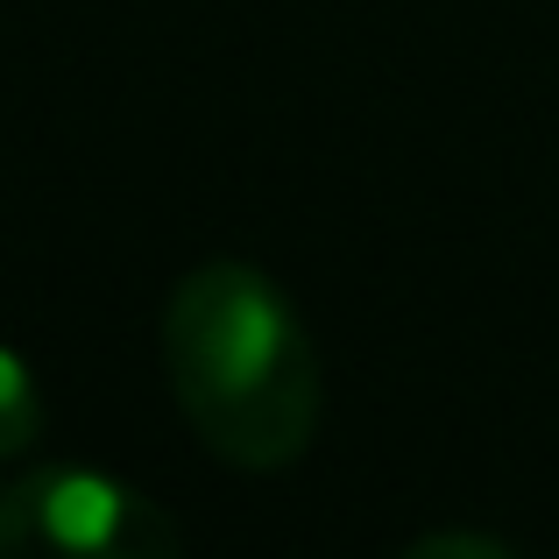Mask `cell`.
Instances as JSON below:
<instances>
[{"instance_id":"obj_1","label":"cell","mask_w":559,"mask_h":559,"mask_svg":"<svg viewBox=\"0 0 559 559\" xmlns=\"http://www.w3.org/2000/svg\"><path fill=\"white\" fill-rule=\"evenodd\" d=\"M164 369L185 425L241 475L298 467L319 439L326 382L298 305L255 262H199L164 305Z\"/></svg>"},{"instance_id":"obj_2","label":"cell","mask_w":559,"mask_h":559,"mask_svg":"<svg viewBox=\"0 0 559 559\" xmlns=\"http://www.w3.org/2000/svg\"><path fill=\"white\" fill-rule=\"evenodd\" d=\"M0 559H185V532L135 481L71 461L0 496Z\"/></svg>"},{"instance_id":"obj_3","label":"cell","mask_w":559,"mask_h":559,"mask_svg":"<svg viewBox=\"0 0 559 559\" xmlns=\"http://www.w3.org/2000/svg\"><path fill=\"white\" fill-rule=\"evenodd\" d=\"M36 432H43V390L28 376V361L14 347H0V461L28 453Z\"/></svg>"},{"instance_id":"obj_4","label":"cell","mask_w":559,"mask_h":559,"mask_svg":"<svg viewBox=\"0 0 559 559\" xmlns=\"http://www.w3.org/2000/svg\"><path fill=\"white\" fill-rule=\"evenodd\" d=\"M396 559H518V552L481 538V532H432V538H411Z\"/></svg>"}]
</instances>
